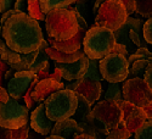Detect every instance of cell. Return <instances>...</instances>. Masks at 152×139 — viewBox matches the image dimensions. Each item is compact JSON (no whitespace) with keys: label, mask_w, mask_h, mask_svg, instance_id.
<instances>
[{"label":"cell","mask_w":152,"mask_h":139,"mask_svg":"<svg viewBox=\"0 0 152 139\" xmlns=\"http://www.w3.org/2000/svg\"><path fill=\"white\" fill-rule=\"evenodd\" d=\"M1 35L11 49L22 54L35 51L44 40L39 21L28 12L22 11L16 12L4 22Z\"/></svg>","instance_id":"1"},{"label":"cell","mask_w":152,"mask_h":139,"mask_svg":"<svg viewBox=\"0 0 152 139\" xmlns=\"http://www.w3.org/2000/svg\"><path fill=\"white\" fill-rule=\"evenodd\" d=\"M45 28L48 35L56 40H66L74 37L80 29L75 10L71 7L54 9L46 14Z\"/></svg>","instance_id":"2"},{"label":"cell","mask_w":152,"mask_h":139,"mask_svg":"<svg viewBox=\"0 0 152 139\" xmlns=\"http://www.w3.org/2000/svg\"><path fill=\"white\" fill-rule=\"evenodd\" d=\"M116 43L117 39L115 31L102 26H94L86 31L83 40V48L85 54L90 59L101 60L112 53Z\"/></svg>","instance_id":"3"},{"label":"cell","mask_w":152,"mask_h":139,"mask_svg":"<svg viewBox=\"0 0 152 139\" xmlns=\"http://www.w3.org/2000/svg\"><path fill=\"white\" fill-rule=\"evenodd\" d=\"M44 103L48 117L54 122H58L74 116L78 107V96L74 90L63 88L53 93Z\"/></svg>","instance_id":"4"},{"label":"cell","mask_w":152,"mask_h":139,"mask_svg":"<svg viewBox=\"0 0 152 139\" xmlns=\"http://www.w3.org/2000/svg\"><path fill=\"white\" fill-rule=\"evenodd\" d=\"M129 17L122 0H106L101 3L95 15V26L107 27L117 31Z\"/></svg>","instance_id":"5"},{"label":"cell","mask_w":152,"mask_h":139,"mask_svg":"<svg viewBox=\"0 0 152 139\" xmlns=\"http://www.w3.org/2000/svg\"><path fill=\"white\" fill-rule=\"evenodd\" d=\"M130 62L128 56L118 53H110L100 60V71L106 82L122 83L128 79Z\"/></svg>","instance_id":"6"},{"label":"cell","mask_w":152,"mask_h":139,"mask_svg":"<svg viewBox=\"0 0 152 139\" xmlns=\"http://www.w3.org/2000/svg\"><path fill=\"white\" fill-rule=\"evenodd\" d=\"M28 121H31V116L27 105L20 104L15 98H10L6 103L0 101V126L17 129Z\"/></svg>","instance_id":"7"},{"label":"cell","mask_w":152,"mask_h":139,"mask_svg":"<svg viewBox=\"0 0 152 139\" xmlns=\"http://www.w3.org/2000/svg\"><path fill=\"white\" fill-rule=\"evenodd\" d=\"M142 20L129 16L123 23V26L115 31L117 42L126 45L130 54L135 53L137 48L146 46V40L142 37Z\"/></svg>","instance_id":"8"},{"label":"cell","mask_w":152,"mask_h":139,"mask_svg":"<svg viewBox=\"0 0 152 139\" xmlns=\"http://www.w3.org/2000/svg\"><path fill=\"white\" fill-rule=\"evenodd\" d=\"M91 115L99 123L104 126L108 133L117 128L123 118L121 103L108 99L97 101L91 110Z\"/></svg>","instance_id":"9"},{"label":"cell","mask_w":152,"mask_h":139,"mask_svg":"<svg viewBox=\"0 0 152 139\" xmlns=\"http://www.w3.org/2000/svg\"><path fill=\"white\" fill-rule=\"evenodd\" d=\"M123 96L132 104L146 107L152 101V89L144 77H133L123 82Z\"/></svg>","instance_id":"10"},{"label":"cell","mask_w":152,"mask_h":139,"mask_svg":"<svg viewBox=\"0 0 152 139\" xmlns=\"http://www.w3.org/2000/svg\"><path fill=\"white\" fill-rule=\"evenodd\" d=\"M37 54H38V50L28 53V54H22L20 51H16V50L11 49L7 45L5 39L0 38V59L4 60L15 71L29 70Z\"/></svg>","instance_id":"11"},{"label":"cell","mask_w":152,"mask_h":139,"mask_svg":"<svg viewBox=\"0 0 152 139\" xmlns=\"http://www.w3.org/2000/svg\"><path fill=\"white\" fill-rule=\"evenodd\" d=\"M39 81L38 74L32 72L31 70H23V71H16L9 83H7V92L11 98H15L20 100L24 96L32 87L37 84Z\"/></svg>","instance_id":"12"},{"label":"cell","mask_w":152,"mask_h":139,"mask_svg":"<svg viewBox=\"0 0 152 139\" xmlns=\"http://www.w3.org/2000/svg\"><path fill=\"white\" fill-rule=\"evenodd\" d=\"M121 107H122V113H123L122 121L128 127V129L134 134L148 120L144 107L134 105L125 99H123L121 101Z\"/></svg>","instance_id":"13"},{"label":"cell","mask_w":152,"mask_h":139,"mask_svg":"<svg viewBox=\"0 0 152 139\" xmlns=\"http://www.w3.org/2000/svg\"><path fill=\"white\" fill-rule=\"evenodd\" d=\"M90 57L85 53L83 56L71 64H62V62H54L55 67H57L61 71L62 78L65 81H74V79H80L84 77V74L89 66Z\"/></svg>","instance_id":"14"},{"label":"cell","mask_w":152,"mask_h":139,"mask_svg":"<svg viewBox=\"0 0 152 139\" xmlns=\"http://www.w3.org/2000/svg\"><path fill=\"white\" fill-rule=\"evenodd\" d=\"M65 88V83L62 81H57L54 78H43L37 82V84L33 87V89L31 90V95L35 103H43L53 93L63 89Z\"/></svg>","instance_id":"15"},{"label":"cell","mask_w":152,"mask_h":139,"mask_svg":"<svg viewBox=\"0 0 152 139\" xmlns=\"http://www.w3.org/2000/svg\"><path fill=\"white\" fill-rule=\"evenodd\" d=\"M54 121H51L46 115L45 103H39L38 106L31 113V126L32 129L42 135H49L54 128Z\"/></svg>","instance_id":"16"},{"label":"cell","mask_w":152,"mask_h":139,"mask_svg":"<svg viewBox=\"0 0 152 139\" xmlns=\"http://www.w3.org/2000/svg\"><path fill=\"white\" fill-rule=\"evenodd\" d=\"M83 128L77 120L72 117H68L66 120H62L58 122H55L54 128L51 131V134L48 135V139H66V138H73L74 134L83 133Z\"/></svg>","instance_id":"17"},{"label":"cell","mask_w":152,"mask_h":139,"mask_svg":"<svg viewBox=\"0 0 152 139\" xmlns=\"http://www.w3.org/2000/svg\"><path fill=\"white\" fill-rule=\"evenodd\" d=\"M85 33H86V29L80 28L79 32L75 34L74 37L69 38V39L56 40L55 38L48 35L46 40L49 42L50 45L54 46L57 50H60V51H63V53H75V51H78V50H80V48L83 45V40H84Z\"/></svg>","instance_id":"18"},{"label":"cell","mask_w":152,"mask_h":139,"mask_svg":"<svg viewBox=\"0 0 152 139\" xmlns=\"http://www.w3.org/2000/svg\"><path fill=\"white\" fill-rule=\"evenodd\" d=\"M49 45V42L46 39L43 40L40 48L38 49V54L33 61V64L31 66V71L34 72L35 74H38L39 79H43V78H46L49 73H50V62L49 60H51L49 57V55L46 54L45 51V48Z\"/></svg>","instance_id":"19"},{"label":"cell","mask_w":152,"mask_h":139,"mask_svg":"<svg viewBox=\"0 0 152 139\" xmlns=\"http://www.w3.org/2000/svg\"><path fill=\"white\" fill-rule=\"evenodd\" d=\"M74 92L80 93L82 95H84L90 101V104L94 105L96 101H99V99L101 96L102 85H101L100 81H94V79H89V78L83 77L79 79V84L77 88H75Z\"/></svg>","instance_id":"20"},{"label":"cell","mask_w":152,"mask_h":139,"mask_svg":"<svg viewBox=\"0 0 152 139\" xmlns=\"http://www.w3.org/2000/svg\"><path fill=\"white\" fill-rule=\"evenodd\" d=\"M45 51L54 62H62V64H71V62L77 61L85 53L84 50H78L75 53H63V51H60V50L55 49L51 45H48L45 48Z\"/></svg>","instance_id":"21"},{"label":"cell","mask_w":152,"mask_h":139,"mask_svg":"<svg viewBox=\"0 0 152 139\" xmlns=\"http://www.w3.org/2000/svg\"><path fill=\"white\" fill-rule=\"evenodd\" d=\"M77 93V92H75ZM78 96V107L75 111L74 116L75 120L78 122H91L94 120L93 115H91V104L84 95H82L80 93H77Z\"/></svg>","instance_id":"22"},{"label":"cell","mask_w":152,"mask_h":139,"mask_svg":"<svg viewBox=\"0 0 152 139\" xmlns=\"http://www.w3.org/2000/svg\"><path fill=\"white\" fill-rule=\"evenodd\" d=\"M152 61V57H146V59H139L136 61H134L130 70H129V76L128 78H133V77H144L146 67L150 62Z\"/></svg>","instance_id":"23"},{"label":"cell","mask_w":152,"mask_h":139,"mask_svg":"<svg viewBox=\"0 0 152 139\" xmlns=\"http://www.w3.org/2000/svg\"><path fill=\"white\" fill-rule=\"evenodd\" d=\"M77 0H40V6L43 12L46 15L54 9L58 7H69L72 4H74Z\"/></svg>","instance_id":"24"},{"label":"cell","mask_w":152,"mask_h":139,"mask_svg":"<svg viewBox=\"0 0 152 139\" xmlns=\"http://www.w3.org/2000/svg\"><path fill=\"white\" fill-rule=\"evenodd\" d=\"M84 77L89 78V79H94V81H100V82L105 81L102 74H101V71H100V60L90 59L89 66H88V70L84 74Z\"/></svg>","instance_id":"25"},{"label":"cell","mask_w":152,"mask_h":139,"mask_svg":"<svg viewBox=\"0 0 152 139\" xmlns=\"http://www.w3.org/2000/svg\"><path fill=\"white\" fill-rule=\"evenodd\" d=\"M135 12L145 18L152 17V0H136Z\"/></svg>","instance_id":"26"},{"label":"cell","mask_w":152,"mask_h":139,"mask_svg":"<svg viewBox=\"0 0 152 139\" xmlns=\"http://www.w3.org/2000/svg\"><path fill=\"white\" fill-rule=\"evenodd\" d=\"M105 99L108 100H115V101L121 103L124 99L123 92H121V82L119 83H110L107 92L105 93Z\"/></svg>","instance_id":"27"},{"label":"cell","mask_w":152,"mask_h":139,"mask_svg":"<svg viewBox=\"0 0 152 139\" xmlns=\"http://www.w3.org/2000/svg\"><path fill=\"white\" fill-rule=\"evenodd\" d=\"M28 14L38 21H45L46 15L40 6V0H28Z\"/></svg>","instance_id":"28"},{"label":"cell","mask_w":152,"mask_h":139,"mask_svg":"<svg viewBox=\"0 0 152 139\" xmlns=\"http://www.w3.org/2000/svg\"><path fill=\"white\" fill-rule=\"evenodd\" d=\"M133 133L128 129V127L124 124V122L122 121L121 123H119V126L117 128H115L113 131H111L107 135H106V138L107 139H125V138H129L130 135H132Z\"/></svg>","instance_id":"29"},{"label":"cell","mask_w":152,"mask_h":139,"mask_svg":"<svg viewBox=\"0 0 152 139\" xmlns=\"http://www.w3.org/2000/svg\"><path fill=\"white\" fill-rule=\"evenodd\" d=\"M135 138L136 139H152V118H148L135 132Z\"/></svg>","instance_id":"30"},{"label":"cell","mask_w":152,"mask_h":139,"mask_svg":"<svg viewBox=\"0 0 152 139\" xmlns=\"http://www.w3.org/2000/svg\"><path fill=\"white\" fill-rule=\"evenodd\" d=\"M146 57H152V53L150 51L146 46H141V48H137L135 53L130 54L128 56V60H129L130 65H132L134 61H136L139 59H146Z\"/></svg>","instance_id":"31"},{"label":"cell","mask_w":152,"mask_h":139,"mask_svg":"<svg viewBox=\"0 0 152 139\" xmlns=\"http://www.w3.org/2000/svg\"><path fill=\"white\" fill-rule=\"evenodd\" d=\"M32 128L31 122L26 123L22 127L17 128V129H12V139H27L29 137V131Z\"/></svg>","instance_id":"32"},{"label":"cell","mask_w":152,"mask_h":139,"mask_svg":"<svg viewBox=\"0 0 152 139\" xmlns=\"http://www.w3.org/2000/svg\"><path fill=\"white\" fill-rule=\"evenodd\" d=\"M142 37L147 44L152 45V17L147 18L142 24Z\"/></svg>","instance_id":"33"},{"label":"cell","mask_w":152,"mask_h":139,"mask_svg":"<svg viewBox=\"0 0 152 139\" xmlns=\"http://www.w3.org/2000/svg\"><path fill=\"white\" fill-rule=\"evenodd\" d=\"M9 68H10V66L4 60L0 59V85H3L4 88H7V83L5 82V72Z\"/></svg>","instance_id":"34"},{"label":"cell","mask_w":152,"mask_h":139,"mask_svg":"<svg viewBox=\"0 0 152 139\" xmlns=\"http://www.w3.org/2000/svg\"><path fill=\"white\" fill-rule=\"evenodd\" d=\"M75 6H74V10L79 11L82 15H86L85 12L88 11V5H89V0H77L74 3Z\"/></svg>","instance_id":"35"},{"label":"cell","mask_w":152,"mask_h":139,"mask_svg":"<svg viewBox=\"0 0 152 139\" xmlns=\"http://www.w3.org/2000/svg\"><path fill=\"white\" fill-rule=\"evenodd\" d=\"M16 0H0V12L4 14L7 10L14 9Z\"/></svg>","instance_id":"36"},{"label":"cell","mask_w":152,"mask_h":139,"mask_svg":"<svg viewBox=\"0 0 152 139\" xmlns=\"http://www.w3.org/2000/svg\"><path fill=\"white\" fill-rule=\"evenodd\" d=\"M113 53H118V54H123V55H125V56H129L130 55V53H129V50H128V48H126V45H124V44H122V43H116V45L113 46V50H112Z\"/></svg>","instance_id":"37"},{"label":"cell","mask_w":152,"mask_h":139,"mask_svg":"<svg viewBox=\"0 0 152 139\" xmlns=\"http://www.w3.org/2000/svg\"><path fill=\"white\" fill-rule=\"evenodd\" d=\"M14 9L22 12H28V0H16Z\"/></svg>","instance_id":"38"},{"label":"cell","mask_w":152,"mask_h":139,"mask_svg":"<svg viewBox=\"0 0 152 139\" xmlns=\"http://www.w3.org/2000/svg\"><path fill=\"white\" fill-rule=\"evenodd\" d=\"M144 78H145V81L147 82V84L150 85V88L152 89V61L150 62V64L147 65V67H146Z\"/></svg>","instance_id":"39"},{"label":"cell","mask_w":152,"mask_h":139,"mask_svg":"<svg viewBox=\"0 0 152 139\" xmlns=\"http://www.w3.org/2000/svg\"><path fill=\"white\" fill-rule=\"evenodd\" d=\"M122 1H123L124 6H125L126 11H128L129 16H130L132 14H134V12H135V4H136V0H122Z\"/></svg>","instance_id":"40"},{"label":"cell","mask_w":152,"mask_h":139,"mask_svg":"<svg viewBox=\"0 0 152 139\" xmlns=\"http://www.w3.org/2000/svg\"><path fill=\"white\" fill-rule=\"evenodd\" d=\"M32 89H33V87H32L31 89H29L26 94H24V96H23V98H24V103H26V105L28 106V109H29V110H31V109H33V107L35 106V104H38V103H35V101H34L33 98H32V95H31V90H32Z\"/></svg>","instance_id":"41"},{"label":"cell","mask_w":152,"mask_h":139,"mask_svg":"<svg viewBox=\"0 0 152 139\" xmlns=\"http://www.w3.org/2000/svg\"><path fill=\"white\" fill-rule=\"evenodd\" d=\"M0 139H12V129L0 126Z\"/></svg>","instance_id":"42"},{"label":"cell","mask_w":152,"mask_h":139,"mask_svg":"<svg viewBox=\"0 0 152 139\" xmlns=\"http://www.w3.org/2000/svg\"><path fill=\"white\" fill-rule=\"evenodd\" d=\"M10 98L11 96H10V94L7 92V88H4L3 85H0V101L6 103Z\"/></svg>","instance_id":"43"},{"label":"cell","mask_w":152,"mask_h":139,"mask_svg":"<svg viewBox=\"0 0 152 139\" xmlns=\"http://www.w3.org/2000/svg\"><path fill=\"white\" fill-rule=\"evenodd\" d=\"M75 14H77V20H78V23H79V27L88 31V22L85 21V18L83 17V15L80 14L79 11H77V10H75Z\"/></svg>","instance_id":"44"},{"label":"cell","mask_w":152,"mask_h":139,"mask_svg":"<svg viewBox=\"0 0 152 139\" xmlns=\"http://www.w3.org/2000/svg\"><path fill=\"white\" fill-rule=\"evenodd\" d=\"M79 84V79H74V81H67V83L65 84V88L67 89H72V90H75V88L78 87Z\"/></svg>","instance_id":"45"},{"label":"cell","mask_w":152,"mask_h":139,"mask_svg":"<svg viewBox=\"0 0 152 139\" xmlns=\"http://www.w3.org/2000/svg\"><path fill=\"white\" fill-rule=\"evenodd\" d=\"M15 73H16V71H15L14 68H11V67H10V68L5 72V82L9 83V81H10L12 77H14V74H15Z\"/></svg>","instance_id":"46"},{"label":"cell","mask_w":152,"mask_h":139,"mask_svg":"<svg viewBox=\"0 0 152 139\" xmlns=\"http://www.w3.org/2000/svg\"><path fill=\"white\" fill-rule=\"evenodd\" d=\"M144 109H145V112H146L147 117H148V118H152V101H151V104H150L148 106H146V107H144Z\"/></svg>","instance_id":"47"},{"label":"cell","mask_w":152,"mask_h":139,"mask_svg":"<svg viewBox=\"0 0 152 139\" xmlns=\"http://www.w3.org/2000/svg\"><path fill=\"white\" fill-rule=\"evenodd\" d=\"M1 12H0V20H1ZM1 29H3V26H1V23H0V34H1Z\"/></svg>","instance_id":"48"}]
</instances>
